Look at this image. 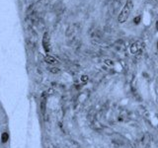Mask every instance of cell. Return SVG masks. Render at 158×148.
I'll list each match as a JSON object with an SVG mask.
<instances>
[{"label":"cell","instance_id":"cell-1","mask_svg":"<svg viewBox=\"0 0 158 148\" xmlns=\"http://www.w3.org/2000/svg\"><path fill=\"white\" fill-rule=\"evenodd\" d=\"M132 7H133V3L132 0H127L125 6L123 7L122 11L120 12L119 16H118V21L119 23L123 24L125 22H127V20L129 19L130 15H131V12L132 10Z\"/></svg>","mask_w":158,"mask_h":148},{"label":"cell","instance_id":"cell-2","mask_svg":"<svg viewBox=\"0 0 158 148\" xmlns=\"http://www.w3.org/2000/svg\"><path fill=\"white\" fill-rule=\"evenodd\" d=\"M50 46H51V44H50V35H49V33H45L44 37H43V47H44V49H45V50L47 52L50 51Z\"/></svg>","mask_w":158,"mask_h":148},{"label":"cell","instance_id":"cell-3","mask_svg":"<svg viewBox=\"0 0 158 148\" xmlns=\"http://www.w3.org/2000/svg\"><path fill=\"white\" fill-rule=\"evenodd\" d=\"M45 61H46L47 63H49V64H54V63H56V62H57L56 58H54L53 56H51V55H47V56H45Z\"/></svg>","mask_w":158,"mask_h":148},{"label":"cell","instance_id":"cell-4","mask_svg":"<svg viewBox=\"0 0 158 148\" xmlns=\"http://www.w3.org/2000/svg\"><path fill=\"white\" fill-rule=\"evenodd\" d=\"M8 139H9V134H8L7 132H3L2 135H1V141H2L3 143H5V142L8 141Z\"/></svg>","mask_w":158,"mask_h":148},{"label":"cell","instance_id":"cell-5","mask_svg":"<svg viewBox=\"0 0 158 148\" xmlns=\"http://www.w3.org/2000/svg\"><path fill=\"white\" fill-rule=\"evenodd\" d=\"M49 69H50V71L53 72V73H58V72H59V69H58L57 67H52V68H49Z\"/></svg>","mask_w":158,"mask_h":148},{"label":"cell","instance_id":"cell-6","mask_svg":"<svg viewBox=\"0 0 158 148\" xmlns=\"http://www.w3.org/2000/svg\"><path fill=\"white\" fill-rule=\"evenodd\" d=\"M139 21H140V16H137V17H135V18L133 19V22H134L135 24H138Z\"/></svg>","mask_w":158,"mask_h":148},{"label":"cell","instance_id":"cell-7","mask_svg":"<svg viewBox=\"0 0 158 148\" xmlns=\"http://www.w3.org/2000/svg\"><path fill=\"white\" fill-rule=\"evenodd\" d=\"M81 80H82V81H85V82H86V81L88 80V77H87L86 75H85V76H82V77H81Z\"/></svg>","mask_w":158,"mask_h":148},{"label":"cell","instance_id":"cell-8","mask_svg":"<svg viewBox=\"0 0 158 148\" xmlns=\"http://www.w3.org/2000/svg\"><path fill=\"white\" fill-rule=\"evenodd\" d=\"M156 28L158 29V21H157V23H156Z\"/></svg>","mask_w":158,"mask_h":148},{"label":"cell","instance_id":"cell-9","mask_svg":"<svg viewBox=\"0 0 158 148\" xmlns=\"http://www.w3.org/2000/svg\"><path fill=\"white\" fill-rule=\"evenodd\" d=\"M157 49H158V43H157Z\"/></svg>","mask_w":158,"mask_h":148}]
</instances>
